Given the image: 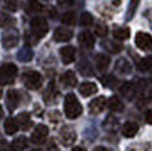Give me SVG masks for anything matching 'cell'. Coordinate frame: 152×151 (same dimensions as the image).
I'll return each instance as SVG.
<instances>
[{
	"label": "cell",
	"mask_w": 152,
	"mask_h": 151,
	"mask_svg": "<svg viewBox=\"0 0 152 151\" xmlns=\"http://www.w3.org/2000/svg\"><path fill=\"white\" fill-rule=\"evenodd\" d=\"M101 83L104 85V86L113 89V88H115L117 84H118V81H117V78H116L115 76L106 75V76H103V77L101 78Z\"/></svg>",
	"instance_id": "f1b7e54d"
},
{
	"label": "cell",
	"mask_w": 152,
	"mask_h": 151,
	"mask_svg": "<svg viewBox=\"0 0 152 151\" xmlns=\"http://www.w3.org/2000/svg\"><path fill=\"white\" fill-rule=\"evenodd\" d=\"M61 22L66 25H74L76 23V16L73 12H67L63 15Z\"/></svg>",
	"instance_id": "4dcf8cb0"
},
{
	"label": "cell",
	"mask_w": 152,
	"mask_h": 151,
	"mask_svg": "<svg viewBox=\"0 0 152 151\" xmlns=\"http://www.w3.org/2000/svg\"><path fill=\"white\" fill-rule=\"evenodd\" d=\"M23 83L30 90H38L42 86V75L35 70H27L23 74Z\"/></svg>",
	"instance_id": "7a4b0ae2"
},
{
	"label": "cell",
	"mask_w": 152,
	"mask_h": 151,
	"mask_svg": "<svg viewBox=\"0 0 152 151\" xmlns=\"http://www.w3.org/2000/svg\"><path fill=\"white\" fill-rule=\"evenodd\" d=\"M80 23L82 26H90L93 24V17L90 13H83L80 18Z\"/></svg>",
	"instance_id": "d6a6232c"
},
{
	"label": "cell",
	"mask_w": 152,
	"mask_h": 151,
	"mask_svg": "<svg viewBox=\"0 0 152 151\" xmlns=\"http://www.w3.org/2000/svg\"><path fill=\"white\" fill-rule=\"evenodd\" d=\"M59 140L66 147L73 144L76 140L75 131L69 126H64L63 128L60 130V133H59Z\"/></svg>",
	"instance_id": "52a82bcc"
},
{
	"label": "cell",
	"mask_w": 152,
	"mask_h": 151,
	"mask_svg": "<svg viewBox=\"0 0 152 151\" xmlns=\"http://www.w3.org/2000/svg\"><path fill=\"white\" fill-rule=\"evenodd\" d=\"M57 2L61 7H69L74 4V0H57Z\"/></svg>",
	"instance_id": "d590c367"
},
{
	"label": "cell",
	"mask_w": 152,
	"mask_h": 151,
	"mask_svg": "<svg viewBox=\"0 0 152 151\" xmlns=\"http://www.w3.org/2000/svg\"><path fill=\"white\" fill-rule=\"evenodd\" d=\"M72 151H86V150H85V149H83V148H81V147H75Z\"/></svg>",
	"instance_id": "f35d334b"
},
{
	"label": "cell",
	"mask_w": 152,
	"mask_h": 151,
	"mask_svg": "<svg viewBox=\"0 0 152 151\" xmlns=\"http://www.w3.org/2000/svg\"><path fill=\"white\" fill-rule=\"evenodd\" d=\"M18 32L16 30H9L8 32H6L4 35H2V39H1V42H2V45L4 48L6 49H12V48H15L17 44H18Z\"/></svg>",
	"instance_id": "8992f818"
},
{
	"label": "cell",
	"mask_w": 152,
	"mask_h": 151,
	"mask_svg": "<svg viewBox=\"0 0 152 151\" xmlns=\"http://www.w3.org/2000/svg\"><path fill=\"white\" fill-rule=\"evenodd\" d=\"M32 151H41V150H39V149H34V150H32Z\"/></svg>",
	"instance_id": "7bdbcfd3"
},
{
	"label": "cell",
	"mask_w": 152,
	"mask_h": 151,
	"mask_svg": "<svg viewBox=\"0 0 152 151\" xmlns=\"http://www.w3.org/2000/svg\"><path fill=\"white\" fill-rule=\"evenodd\" d=\"M139 5H140V0H131L129 1V5H128V8H127V12H126V21H129V19L133 18L134 14L136 12Z\"/></svg>",
	"instance_id": "484cf974"
},
{
	"label": "cell",
	"mask_w": 152,
	"mask_h": 151,
	"mask_svg": "<svg viewBox=\"0 0 152 151\" xmlns=\"http://www.w3.org/2000/svg\"><path fill=\"white\" fill-rule=\"evenodd\" d=\"M31 30L35 38L41 39L47 35L49 31V25L43 17H34L31 21Z\"/></svg>",
	"instance_id": "277c9868"
},
{
	"label": "cell",
	"mask_w": 152,
	"mask_h": 151,
	"mask_svg": "<svg viewBox=\"0 0 152 151\" xmlns=\"http://www.w3.org/2000/svg\"><path fill=\"white\" fill-rule=\"evenodd\" d=\"M137 68L141 72H146L149 69L152 68V57H144L140 60L139 65H137Z\"/></svg>",
	"instance_id": "4316f807"
},
{
	"label": "cell",
	"mask_w": 152,
	"mask_h": 151,
	"mask_svg": "<svg viewBox=\"0 0 152 151\" xmlns=\"http://www.w3.org/2000/svg\"><path fill=\"white\" fill-rule=\"evenodd\" d=\"M119 2H121V0H114V1H113V4L116 5V6H118V5H119Z\"/></svg>",
	"instance_id": "ab89813d"
},
{
	"label": "cell",
	"mask_w": 152,
	"mask_h": 151,
	"mask_svg": "<svg viewBox=\"0 0 152 151\" xmlns=\"http://www.w3.org/2000/svg\"><path fill=\"white\" fill-rule=\"evenodd\" d=\"M150 95H151V98H152V91H151V93H150Z\"/></svg>",
	"instance_id": "ee69618b"
},
{
	"label": "cell",
	"mask_w": 152,
	"mask_h": 151,
	"mask_svg": "<svg viewBox=\"0 0 152 151\" xmlns=\"http://www.w3.org/2000/svg\"><path fill=\"white\" fill-rule=\"evenodd\" d=\"M61 83L67 88H74L77 84V78H76L75 73L73 70H67L61 76Z\"/></svg>",
	"instance_id": "ac0fdd59"
},
{
	"label": "cell",
	"mask_w": 152,
	"mask_h": 151,
	"mask_svg": "<svg viewBox=\"0 0 152 151\" xmlns=\"http://www.w3.org/2000/svg\"><path fill=\"white\" fill-rule=\"evenodd\" d=\"M4 128H5V132H6L7 135H13L15 133L17 132L18 130V126H17V123L16 120L9 117L5 120V124H4Z\"/></svg>",
	"instance_id": "44dd1931"
},
{
	"label": "cell",
	"mask_w": 152,
	"mask_h": 151,
	"mask_svg": "<svg viewBox=\"0 0 152 151\" xmlns=\"http://www.w3.org/2000/svg\"><path fill=\"white\" fill-rule=\"evenodd\" d=\"M64 109H65V115L69 119H75L77 118L83 111L82 105L80 103L78 99L76 98L74 93H68L65 97V102H64Z\"/></svg>",
	"instance_id": "6da1fadb"
},
{
	"label": "cell",
	"mask_w": 152,
	"mask_h": 151,
	"mask_svg": "<svg viewBox=\"0 0 152 151\" xmlns=\"http://www.w3.org/2000/svg\"><path fill=\"white\" fill-rule=\"evenodd\" d=\"M126 151H152V148L150 144H132L126 149Z\"/></svg>",
	"instance_id": "1f68e13d"
},
{
	"label": "cell",
	"mask_w": 152,
	"mask_h": 151,
	"mask_svg": "<svg viewBox=\"0 0 152 151\" xmlns=\"http://www.w3.org/2000/svg\"><path fill=\"white\" fill-rule=\"evenodd\" d=\"M33 57V52H32L28 48H23L20 49V51H18L17 54V58H18L20 62L26 63V62H30Z\"/></svg>",
	"instance_id": "83f0119b"
},
{
	"label": "cell",
	"mask_w": 152,
	"mask_h": 151,
	"mask_svg": "<svg viewBox=\"0 0 152 151\" xmlns=\"http://www.w3.org/2000/svg\"><path fill=\"white\" fill-rule=\"evenodd\" d=\"M93 151H110V150H109V149H107V148H104V147L99 145V147H95Z\"/></svg>",
	"instance_id": "74e56055"
},
{
	"label": "cell",
	"mask_w": 152,
	"mask_h": 151,
	"mask_svg": "<svg viewBox=\"0 0 152 151\" xmlns=\"http://www.w3.org/2000/svg\"><path fill=\"white\" fill-rule=\"evenodd\" d=\"M78 91L83 97H90L98 92V88L93 82H84L80 85Z\"/></svg>",
	"instance_id": "2e32d148"
},
{
	"label": "cell",
	"mask_w": 152,
	"mask_h": 151,
	"mask_svg": "<svg viewBox=\"0 0 152 151\" xmlns=\"http://www.w3.org/2000/svg\"><path fill=\"white\" fill-rule=\"evenodd\" d=\"M78 41H80V43L82 47L84 48H93V45H94V37H93V34L89 31H84L82 32L80 35H78Z\"/></svg>",
	"instance_id": "9a60e30c"
},
{
	"label": "cell",
	"mask_w": 152,
	"mask_h": 151,
	"mask_svg": "<svg viewBox=\"0 0 152 151\" xmlns=\"http://www.w3.org/2000/svg\"><path fill=\"white\" fill-rule=\"evenodd\" d=\"M17 75V67L14 64H4L0 67V84L7 85L15 81Z\"/></svg>",
	"instance_id": "3957f363"
},
{
	"label": "cell",
	"mask_w": 152,
	"mask_h": 151,
	"mask_svg": "<svg viewBox=\"0 0 152 151\" xmlns=\"http://www.w3.org/2000/svg\"><path fill=\"white\" fill-rule=\"evenodd\" d=\"M95 34L96 35H99V37H106L108 33V27L107 25H104V24H98V25L95 26Z\"/></svg>",
	"instance_id": "e575fe53"
},
{
	"label": "cell",
	"mask_w": 152,
	"mask_h": 151,
	"mask_svg": "<svg viewBox=\"0 0 152 151\" xmlns=\"http://www.w3.org/2000/svg\"><path fill=\"white\" fill-rule=\"evenodd\" d=\"M15 23V18L12 17L10 15L5 13H0V26L1 27H6Z\"/></svg>",
	"instance_id": "f546056e"
},
{
	"label": "cell",
	"mask_w": 152,
	"mask_h": 151,
	"mask_svg": "<svg viewBox=\"0 0 152 151\" xmlns=\"http://www.w3.org/2000/svg\"><path fill=\"white\" fill-rule=\"evenodd\" d=\"M121 92L123 97H125L127 100H132L134 97H135V93H136V90L134 88L133 83L126 82L123 84V86L121 89Z\"/></svg>",
	"instance_id": "d6986e66"
},
{
	"label": "cell",
	"mask_w": 152,
	"mask_h": 151,
	"mask_svg": "<svg viewBox=\"0 0 152 151\" xmlns=\"http://www.w3.org/2000/svg\"><path fill=\"white\" fill-rule=\"evenodd\" d=\"M2 116H4V110H2V108L0 106V119L2 118Z\"/></svg>",
	"instance_id": "60d3db41"
},
{
	"label": "cell",
	"mask_w": 152,
	"mask_h": 151,
	"mask_svg": "<svg viewBox=\"0 0 152 151\" xmlns=\"http://www.w3.org/2000/svg\"><path fill=\"white\" fill-rule=\"evenodd\" d=\"M114 38L119 40V41H124V40H127L131 35V31L128 27H118L114 31Z\"/></svg>",
	"instance_id": "cb8c5ba5"
},
{
	"label": "cell",
	"mask_w": 152,
	"mask_h": 151,
	"mask_svg": "<svg viewBox=\"0 0 152 151\" xmlns=\"http://www.w3.org/2000/svg\"><path fill=\"white\" fill-rule=\"evenodd\" d=\"M48 133H49V128L43 124H39L37 127L34 128V131L32 133L31 140L33 143L35 144H42L45 143L47 138H48Z\"/></svg>",
	"instance_id": "5b68a950"
},
{
	"label": "cell",
	"mask_w": 152,
	"mask_h": 151,
	"mask_svg": "<svg viewBox=\"0 0 152 151\" xmlns=\"http://www.w3.org/2000/svg\"><path fill=\"white\" fill-rule=\"evenodd\" d=\"M135 44L141 50H148L152 45V37L145 32H139L135 37Z\"/></svg>",
	"instance_id": "ba28073f"
},
{
	"label": "cell",
	"mask_w": 152,
	"mask_h": 151,
	"mask_svg": "<svg viewBox=\"0 0 152 151\" xmlns=\"http://www.w3.org/2000/svg\"><path fill=\"white\" fill-rule=\"evenodd\" d=\"M145 122L148 123V124L152 125V109H149V110H146V113H145Z\"/></svg>",
	"instance_id": "8d00e7d4"
},
{
	"label": "cell",
	"mask_w": 152,
	"mask_h": 151,
	"mask_svg": "<svg viewBox=\"0 0 152 151\" xmlns=\"http://www.w3.org/2000/svg\"><path fill=\"white\" fill-rule=\"evenodd\" d=\"M15 120H16V123H17L18 128H20L22 131H27L32 126V119H31V117H30V115L27 113L19 114Z\"/></svg>",
	"instance_id": "5bb4252c"
},
{
	"label": "cell",
	"mask_w": 152,
	"mask_h": 151,
	"mask_svg": "<svg viewBox=\"0 0 152 151\" xmlns=\"http://www.w3.org/2000/svg\"><path fill=\"white\" fill-rule=\"evenodd\" d=\"M27 147V139L23 135H20L18 138H16L12 142V149L14 151H23Z\"/></svg>",
	"instance_id": "7402d4cb"
},
{
	"label": "cell",
	"mask_w": 152,
	"mask_h": 151,
	"mask_svg": "<svg viewBox=\"0 0 152 151\" xmlns=\"http://www.w3.org/2000/svg\"><path fill=\"white\" fill-rule=\"evenodd\" d=\"M1 95H2V90H1V88H0V98H1Z\"/></svg>",
	"instance_id": "b9f144b4"
},
{
	"label": "cell",
	"mask_w": 152,
	"mask_h": 151,
	"mask_svg": "<svg viewBox=\"0 0 152 151\" xmlns=\"http://www.w3.org/2000/svg\"><path fill=\"white\" fill-rule=\"evenodd\" d=\"M2 7L8 12H16L17 2H16V0H4L2 1Z\"/></svg>",
	"instance_id": "836d02e7"
},
{
	"label": "cell",
	"mask_w": 152,
	"mask_h": 151,
	"mask_svg": "<svg viewBox=\"0 0 152 151\" xmlns=\"http://www.w3.org/2000/svg\"><path fill=\"white\" fill-rule=\"evenodd\" d=\"M42 9H43V6L37 0H30L26 5V12L30 14L40 13V12H42Z\"/></svg>",
	"instance_id": "d4e9b609"
},
{
	"label": "cell",
	"mask_w": 152,
	"mask_h": 151,
	"mask_svg": "<svg viewBox=\"0 0 152 151\" xmlns=\"http://www.w3.org/2000/svg\"><path fill=\"white\" fill-rule=\"evenodd\" d=\"M108 108L111 111H121L124 109V105L118 97L114 95L108 100Z\"/></svg>",
	"instance_id": "603a6c76"
},
{
	"label": "cell",
	"mask_w": 152,
	"mask_h": 151,
	"mask_svg": "<svg viewBox=\"0 0 152 151\" xmlns=\"http://www.w3.org/2000/svg\"><path fill=\"white\" fill-rule=\"evenodd\" d=\"M107 100L104 97H98L89 103V111L92 115H98L103 111V109L106 107Z\"/></svg>",
	"instance_id": "9c48e42d"
},
{
	"label": "cell",
	"mask_w": 152,
	"mask_h": 151,
	"mask_svg": "<svg viewBox=\"0 0 152 151\" xmlns=\"http://www.w3.org/2000/svg\"><path fill=\"white\" fill-rule=\"evenodd\" d=\"M115 68L117 72H119L121 74H124V75L131 74V72H132V66L125 58H119L115 64Z\"/></svg>",
	"instance_id": "e0dca14e"
},
{
	"label": "cell",
	"mask_w": 152,
	"mask_h": 151,
	"mask_svg": "<svg viewBox=\"0 0 152 151\" xmlns=\"http://www.w3.org/2000/svg\"><path fill=\"white\" fill-rule=\"evenodd\" d=\"M19 103V95L16 90H9L7 92V107L9 109V111L13 113L14 110L17 108Z\"/></svg>",
	"instance_id": "4fadbf2b"
},
{
	"label": "cell",
	"mask_w": 152,
	"mask_h": 151,
	"mask_svg": "<svg viewBox=\"0 0 152 151\" xmlns=\"http://www.w3.org/2000/svg\"><path fill=\"white\" fill-rule=\"evenodd\" d=\"M137 131H139V125L134 122H126L121 126V134L125 138H134L136 135Z\"/></svg>",
	"instance_id": "8fae6325"
},
{
	"label": "cell",
	"mask_w": 152,
	"mask_h": 151,
	"mask_svg": "<svg viewBox=\"0 0 152 151\" xmlns=\"http://www.w3.org/2000/svg\"><path fill=\"white\" fill-rule=\"evenodd\" d=\"M109 64H110V59L106 55L98 54L95 56V65H96L99 70H106L108 68V66H109Z\"/></svg>",
	"instance_id": "ffe728a7"
},
{
	"label": "cell",
	"mask_w": 152,
	"mask_h": 151,
	"mask_svg": "<svg viewBox=\"0 0 152 151\" xmlns=\"http://www.w3.org/2000/svg\"><path fill=\"white\" fill-rule=\"evenodd\" d=\"M73 38V32L66 27H58L53 33V39L57 42H66Z\"/></svg>",
	"instance_id": "7c38bea8"
},
{
	"label": "cell",
	"mask_w": 152,
	"mask_h": 151,
	"mask_svg": "<svg viewBox=\"0 0 152 151\" xmlns=\"http://www.w3.org/2000/svg\"><path fill=\"white\" fill-rule=\"evenodd\" d=\"M75 48L72 45H66L60 49V57L65 65H69L75 60Z\"/></svg>",
	"instance_id": "30bf717a"
}]
</instances>
